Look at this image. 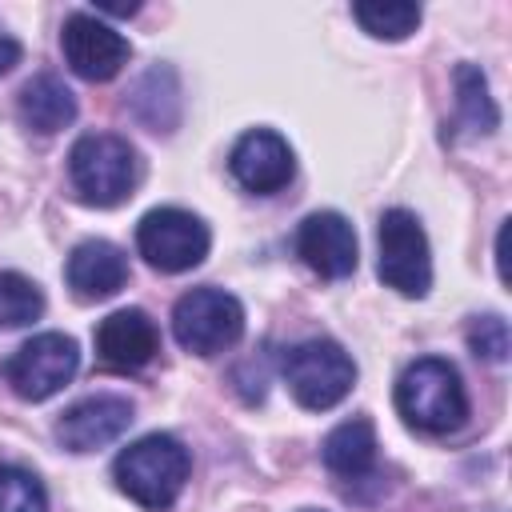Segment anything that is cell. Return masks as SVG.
<instances>
[{
  "label": "cell",
  "mask_w": 512,
  "mask_h": 512,
  "mask_svg": "<svg viewBox=\"0 0 512 512\" xmlns=\"http://www.w3.org/2000/svg\"><path fill=\"white\" fill-rule=\"evenodd\" d=\"M396 412L408 428L444 436L468 420V392L460 372L440 356L412 360L396 380Z\"/></svg>",
  "instance_id": "cell-1"
},
{
  "label": "cell",
  "mask_w": 512,
  "mask_h": 512,
  "mask_svg": "<svg viewBox=\"0 0 512 512\" xmlns=\"http://www.w3.org/2000/svg\"><path fill=\"white\" fill-rule=\"evenodd\" d=\"M188 468H192L188 448L168 432L140 436L112 464L120 492L132 496L140 508H152V512H164L176 504V496L184 492Z\"/></svg>",
  "instance_id": "cell-2"
},
{
  "label": "cell",
  "mask_w": 512,
  "mask_h": 512,
  "mask_svg": "<svg viewBox=\"0 0 512 512\" xmlns=\"http://www.w3.org/2000/svg\"><path fill=\"white\" fill-rule=\"evenodd\" d=\"M68 180H72V192L84 204L116 208L140 184V156L124 136L88 132L68 152Z\"/></svg>",
  "instance_id": "cell-3"
},
{
  "label": "cell",
  "mask_w": 512,
  "mask_h": 512,
  "mask_svg": "<svg viewBox=\"0 0 512 512\" xmlns=\"http://www.w3.org/2000/svg\"><path fill=\"white\" fill-rule=\"evenodd\" d=\"M172 336L184 352L216 356L244 336V308L224 288H192L172 308Z\"/></svg>",
  "instance_id": "cell-4"
},
{
  "label": "cell",
  "mask_w": 512,
  "mask_h": 512,
  "mask_svg": "<svg viewBox=\"0 0 512 512\" xmlns=\"http://www.w3.org/2000/svg\"><path fill=\"white\" fill-rule=\"evenodd\" d=\"M284 380H288L296 404H304L308 412H324V408H336L352 392L356 364L336 340L316 336V340L296 344L284 356Z\"/></svg>",
  "instance_id": "cell-5"
},
{
  "label": "cell",
  "mask_w": 512,
  "mask_h": 512,
  "mask_svg": "<svg viewBox=\"0 0 512 512\" xmlns=\"http://www.w3.org/2000/svg\"><path fill=\"white\" fill-rule=\"evenodd\" d=\"M380 280L408 296V300H420L428 296L432 288V252H428V236L420 228V220L408 212V208H388L380 216Z\"/></svg>",
  "instance_id": "cell-6"
},
{
  "label": "cell",
  "mask_w": 512,
  "mask_h": 512,
  "mask_svg": "<svg viewBox=\"0 0 512 512\" xmlns=\"http://www.w3.org/2000/svg\"><path fill=\"white\" fill-rule=\"evenodd\" d=\"M80 368V348L72 336L64 332H40L32 340H24L8 364H4V380L12 384V392L20 400H48L56 396Z\"/></svg>",
  "instance_id": "cell-7"
},
{
  "label": "cell",
  "mask_w": 512,
  "mask_h": 512,
  "mask_svg": "<svg viewBox=\"0 0 512 512\" xmlns=\"http://www.w3.org/2000/svg\"><path fill=\"white\" fill-rule=\"evenodd\" d=\"M208 224L184 208H152L136 224L140 256L160 272H188L208 256Z\"/></svg>",
  "instance_id": "cell-8"
},
{
  "label": "cell",
  "mask_w": 512,
  "mask_h": 512,
  "mask_svg": "<svg viewBox=\"0 0 512 512\" xmlns=\"http://www.w3.org/2000/svg\"><path fill=\"white\" fill-rule=\"evenodd\" d=\"M60 52L80 80L104 84L128 64V40L92 12H72L60 28Z\"/></svg>",
  "instance_id": "cell-9"
},
{
  "label": "cell",
  "mask_w": 512,
  "mask_h": 512,
  "mask_svg": "<svg viewBox=\"0 0 512 512\" xmlns=\"http://www.w3.org/2000/svg\"><path fill=\"white\" fill-rule=\"evenodd\" d=\"M296 256L320 280H344L356 272V260H360L356 232L340 212H312L296 228Z\"/></svg>",
  "instance_id": "cell-10"
},
{
  "label": "cell",
  "mask_w": 512,
  "mask_h": 512,
  "mask_svg": "<svg viewBox=\"0 0 512 512\" xmlns=\"http://www.w3.org/2000/svg\"><path fill=\"white\" fill-rule=\"evenodd\" d=\"M228 168L236 176V184H244L248 192L256 196H268V192H280L292 172H296V160H292V148L280 132L272 128H252L236 140L232 156H228Z\"/></svg>",
  "instance_id": "cell-11"
},
{
  "label": "cell",
  "mask_w": 512,
  "mask_h": 512,
  "mask_svg": "<svg viewBox=\"0 0 512 512\" xmlns=\"http://www.w3.org/2000/svg\"><path fill=\"white\" fill-rule=\"evenodd\" d=\"M132 424V404L124 396L100 392L76 400L60 420H56V440L72 452H96L112 440H120Z\"/></svg>",
  "instance_id": "cell-12"
},
{
  "label": "cell",
  "mask_w": 512,
  "mask_h": 512,
  "mask_svg": "<svg viewBox=\"0 0 512 512\" xmlns=\"http://www.w3.org/2000/svg\"><path fill=\"white\" fill-rule=\"evenodd\" d=\"M96 356L104 368H116V372H136L144 368L156 348H160V332L152 324V316L144 308H120L112 316H104L96 324Z\"/></svg>",
  "instance_id": "cell-13"
},
{
  "label": "cell",
  "mask_w": 512,
  "mask_h": 512,
  "mask_svg": "<svg viewBox=\"0 0 512 512\" xmlns=\"http://www.w3.org/2000/svg\"><path fill=\"white\" fill-rule=\"evenodd\" d=\"M64 280L76 300H108L128 280V260L112 240H80L64 264Z\"/></svg>",
  "instance_id": "cell-14"
},
{
  "label": "cell",
  "mask_w": 512,
  "mask_h": 512,
  "mask_svg": "<svg viewBox=\"0 0 512 512\" xmlns=\"http://www.w3.org/2000/svg\"><path fill=\"white\" fill-rule=\"evenodd\" d=\"M20 120L32 132H60L76 120V96L68 92V84L56 72H36L24 88H20Z\"/></svg>",
  "instance_id": "cell-15"
},
{
  "label": "cell",
  "mask_w": 512,
  "mask_h": 512,
  "mask_svg": "<svg viewBox=\"0 0 512 512\" xmlns=\"http://www.w3.org/2000/svg\"><path fill=\"white\" fill-rule=\"evenodd\" d=\"M320 456H324V468L344 476V480H360L372 472L376 464V428L368 416H352L344 424H336L324 444H320Z\"/></svg>",
  "instance_id": "cell-16"
},
{
  "label": "cell",
  "mask_w": 512,
  "mask_h": 512,
  "mask_svg": "<svg viewBox=\"0 0 512 512\" xmlns=\"http://www.w3.org/2000/svg\"><path fill=\"white\" fill-rule=\"evenodd\" d=\"M456 108H460V124L468 132H492L500 124V108L488 96V80L476 64L456 68Z\"/></svg>",
  "instance_id": "cell-17"
},
{
  "label": "cell",
  "mask_w": 512,
  "mask_h": 512,
  "mask_svg": "<svg viewBox=\"0 0 512 512\" xmlns=\"http://www.w3.org/2000/svg\"><path fill=\"white\" fill-rule=\"evenodd\" d=\"M356 24L376 36V40H404L416 32L420 24V4H404V0H368V4H352Z\"/></svg>",
  "instance_id": "cell-18"
},
{
  "label": "cell",
  "mask_w": 512,
  "mask_h": 512,
  "mask_svg": "<svg viewBox=\"0 0 512 512\" xmlns=\"http://www.w3.org/2000/svg\"><path fill=\"white\" fill-rule=\"evenodd\" d=\"M40 312H44L40 288L20 272H0V332L32 324Z\"/></svg>",
  "instance_id": "cell-19"
},
{
  "label": "cell",
  "mask_w": 512,
  "mask_h": 512,
  "mask_svg": "<svg viewBox=\"0 0 512 512\" xmlns=\"http://www.w3.org/2000/svg\"><path fill=\"white\" fill-rule=\"evenodd\" d=\"M0 512H48L44 484L16 464H0Z\"/></svg>",
  "instance_id": "cell-20"
},
{
  "label": "cell",
  "mask_w": 512,
  "mask_h": 512,
  "mask_svg": "<svg viewBox=\"0 0 512 512\" xmlns=\"http://www.w3.org/2000/svg\"><path fill=\"white\" fill-rule=\"evenodd\" d=\"M468 348L488 360V364H504L508 360V320L504 316H476L468 328Z\"/></svg>",
  "instance_id": "cell-21"
},
{
  "label": "cell",
  "mask_w": 512,
  "mask_h": 512,
  "mask_svg": "<svg viewBox=\"0 0 512 512\" xmlns=\"http://www.w3.org/2000/svg\"><path fill=\"white\" fill-rule=\"evenodd\" d=\"M20 56H24L20 40H12V36L0 28V76H4V72H12V68L20 64Z\"/></svg>",
  "instance_id": "cell-22"
},
{
  "label": "cell",
  "mask_w": 512,
  "mask_h": 512,
  "mask_svg": "<svg viewBox=\"0 0 512 512\" xmlns=\"http://www.w3.org/2000/svg\"><path fill=\"white\" fill-rule=\"evenodd\" d=\"M308 512H316V508H308Z\"/></svg>",
  "instance_id": "cell-23"
}]
</instances>
